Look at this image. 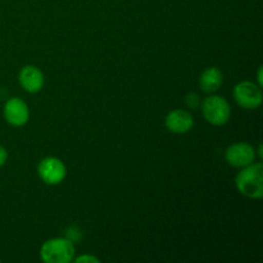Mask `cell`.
Returning <instances> with one entry per match:
<instances>
[{
	"label": "cell",
	"mask_w": 263,
	"mask_h": 263,
	"mask_svg": "<svg viewBox=\"0 0 263 263\" xmlns=\"http://www.w3.org/2000/svg\"><path fill=\"white\" fill-rule=\"evenodd\" d=\"M239 193L249 199H261L263 197V164L252 163L241 168L235 180Z\"/></svg>",
	"instance_id": "cell-1"
},
{
	"label": "cell",
	"mask_w": 263,
	"mask_h": 263,
	"mask_svg": "<svg viewBox=\"0 0 263 263\" xmlns=\"http://www.w3.org/2000/svg\"><path fill=\"white\" fill-rule=\"evenodd\" d=\"M225 159L230 166L235 168H243L254 162L256 149L248 143H235L226 149Z\"/></svg>",
	"instance_id": "cell-6"
},
{
	"label": "cell",
	"mask_w": 263,
	"mask_h": 263,
	"mask_svg": "<svg viewBox=\"0 0 263 263\" xmlns=\"http://www.w3.org/2000/svg\"><path fill=\"white\" fill-rule=\"evenodd\" d=\"M40 257L45 263H68L74 257V247L68 239H50L41 247Z\"/></svg>",
	"instance_id": "cell-2"
},
{
	"label": "cell",
	"mask_w": 263,
	"mask_h": 263,
	"mask_svg": "<svg viewBox=\"0 0 263 263\" xmlns=\"http://www.w3.org/2000/svg\"><path fill=\"white\" fill-rule=\"evenodd\" d=\"M258 85L259 86L262 87V85H263V80H262V67H259V69H258Z\"/></svg>",
	"instance_id": "cell-13"
},
{
	"label": "cell",
	"mask_w": 263,
	"mask_h": 263,
	"mask_svg": "<svg viewBox=\"0 0 263 263\" xmlns=\"http://www.w3.org/2000/svg\"><path fill=\"white\" fill-rule=\"evenodd\" d=\"M37 174L40 179L48 185L61 184L67 174L63 162L55 157H46L39 163Z\"/></svg>",
	"instance_id": "cell-5"
},
{
	"label": "cell",
	"mask_w": 263,
	"mask_h": 263,
	"mask_svg": "<svg viewBox=\"0 0 263 263\" xmlns=\"http://www.w3.org/2000/svg\"><path fill=\"white\" fill-rule=\"evenodd\" d=\"M76 263H99L100 259L97 258V257L94 256H89V254H84V256H80L77 257L76 259Z\"/></svg>",
	"instance_id": "cell-11"
},
{
	"label": "cell",
	"mask_w": 263,
	"mask_h": 263,
	"mask_svg": "<svg viewBox=\"0 0 263 263\" xmlns=\"http://www.w3.org/2000/svg\"><path fill=\"white\" fill-rule=\"evenodd\" d=\"M8 159V152L4 146L0 145V167L4 166V163L7 162Z\"/></svg>",
	"instance_id": "cell-12"
},
{
	"label": "cell",
	"mask_w": 263,
	"mask_h": 263,
	"mask_svg": "<svg viewBox=\"0 0 263 263\" xmlns=\"http://www.w3.org/2000/svg\"><path fill=\"white\" fill-rule=\"evenodd\" d=\"M194 126V118L187 110L175 109L166 117V127L171 133L185 134Z\"/></svg>",
	"instance_id": "cell-8"
},
{
	"label": "cell",
	"mask_w": 263,
	"mask_h": 263,
	"mask_svg": "<svg viewBox=\"0 0 263 263\" xmlns=\"http://www.w3.org/2000/svg\"><path fill=\"white\" fill-rule=\"evenodd\" d=\"M223 82V74L217 67H210L202 73L199 80V85L203 91L215 92L221 87Z\"/></svg>",
	"instance_id": "cell-10"
},
{
	"label": "cell",
	"mask_w": 263,
	"mask_h": 263,
	"mask_svg": "<svg viewBox=\"0 0 263 263\" xmlns=\"http://www.w3.org/2000/svg\"><path fill=\"white\" fill-rule=\"evenodd\" d=\"M202 113L208 123L213 126H222L230 120L231 108L225 98L212 95L203 102Z\"/></svg>",
	"instance_id": "cell-3"
},
{
	"label": "cell",
	"mask_w": 263,
	"mask_h": 263,
	"mask_svg": "<svg viewBox=\"0 0 263 263\" xmlns=\"http://www.w3.org/2000/svg\"><path fill=\"white\" fill-rule=\"evenodd\" d=\"M20 84L27 92H37L44 86V74L37 67L25 66L20 72Z\"/></svg>",
	"instance_id": "cell-9"
},
{
	"label": "cell",
	"mask_w": 263,
	"mask_h": 263,
	"mask_svg": "<svg viewBox=\"0 0 263 263\" xmlns=\"http://www.w3.org/2000/svg\"><path fill=\"white\" fill-rule=\"evenodd\" d=\"M4 118L9 125L12 126H23L27 123L30 118V109L28 105L20 98H10L4 104Z\"/></svg>",
	"instance_id": "cell-7"
},
{
	"label": "cell",
	"mask_w": 263,
	"mask_h": 263,
	"mask_svg": "<svg viewBox=\"0 0 263 263\" xmlns=\"http://www.w3.org/2000/svg\"><path fill=\"white\" fill-rule=\"evenodd\" d=\"M234 99L244 109H256L262 104L263 94L259 85L252 81H241L234 87Z\"/></svg>",
	"instance_id": "cell-4"
}]
</instances>
